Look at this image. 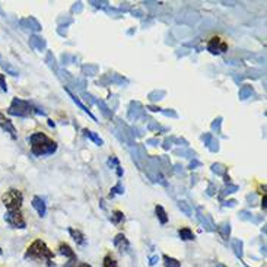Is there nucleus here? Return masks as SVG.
<instances>
[{
    "instance_id": "obj_1",
    "label": "nucleus",
    "mask_w": 267,
    "mask_h": 267,
    "mask_svg": "<svg viewBox=\"0 0 267 267\" xmlns=\"http://www.w3.org/2000/svg\"><path fill=\"white\" fill-rule=\"evenodd\" d=\"M24 259L27 260H34L35 263H38L42 267H53V259H54V253L47 247V244L42 239H35L31 242V245L27 248Z\"/></svg>"
},
{
    "instance_id": "obj_2",
    "label": "nucleus",
    "mask_w": 267,
    "mask_h": 267,
    "mask_svg": "<svg viewBox=\"0 0 267 267\" xmlns=\"http://www.w3.org/2000/svg\"><path fill=\"white\" fill-rule=\"evenodd\" d=\"M30 145H31V152L35 156H44V155H51L57 151V143L50 139L45 133L35 132L30 137Z\"/></svg>"
},
{
    "instance_id": "obj_3",
    "label": "nucleus",
    "mask_w": 267,
    "mask_h": 267,
    "mask_svg": "<svg viewBox=\"0 0 267 267\" xmlns=\"http://www.w3.org/2000/svg\"><path fill=\"white\" fill-rule=\"evenodd\" d=\"M7 113L10 115H16V117H31L34 114H44L41 110H38L37 107H34L30 101L21 100V98H13Z\"/></svg>"
},
{
    "instance_id": "obj_4",
    "label": "nucleus",
    "mask_w": 267,
    "mask_h": 267,
    "mask_svg": "<svg viewBox=\"0 0 267 267\" xmlns=\"http://www.w3.org/2000/svg\"><path fill=\"white\" fill-rule=\"evenodd\" d=\"M1 201L7 210H21L24 203V194L21 190L10 189L1 196Z\"/></svg>"
},
{
    "instance_id": "obj_5",
    "label": "nucleus",
    "mask_w": 267,
    "mask_h": 267,
    "mask_svg": "<svg viewBox=\"0 0 267 267\" xmlns=\"http://www.w3.org/2000/svg\"><path fill=\"white\" fill-rule=\"evenodd\" d=\"M4 222L15 229H25L27 228V221L22 215L21 210H7V213L4 215Z\"/></svg>"
},
{
    "instance_id": "obj_6",
    "label": "nucleus",
    "mask_w": 267,
    "mask_h": 267,
    "mask_svg": "<svg viewBox=\"0 0 267 267\" xmlns=\"http://www.w3.org/2000/svg\"><path fill=\"white\" fill-rule=\"evenodd\" d=\"M206 48H207V51H209L210 54H215V56L224 54L225 51H228V42L222 38V37H219V35H213V37H210L209 41H207Z\"/></svg>"
},
{
    "instance_id": "obj_7",
    "label": "nucleus",
    "mask_w": 267,
    "mask_h": 267,
    "mask_svg": "<svg viewBox=\"0 0 267 267\" xmlns=\"http://www.w3.org/2000/svg\"><path fill=\"white\" fill-rule=\"evenodd\" d=\"M0 129H1L3 132L9 133L13 139H16L18 132H16V129H15L13 123L10 121V118H7L6 115L3 114V113H0Z\"/></svg>"
},
{
    "instance_id": "obj_8",
    "label": "nucleus",
    "mask_w": 267,
    "mask_h": 267,
    "mask_svg": "<svg viewBox=\"0 0 267 267\" xmlns=\"http://www.w3.org/2000/svg\"><path fill=\"white\" fill-rule=\"evenodd\" d=\"M114 245L117 250H120L121 253L124 251V253H127L129 250H130V242H129V239L126 238V235L124 234H117L114 238Z\"/></svg>"
},
{
    "instance_id": "obj_9",
    "label": "nucleus",
    "mask_w": 267,
    "mask_h": 267,
    "mask_svg": "<svg viewBox=\"0 0 267 267\" xmlns=\"http://www.w3.org/2000/svg\"><path fill=\"white\" fill-rule=\"evenodd\" d=\"M59 253L63 254V256H66V257L69 259V262H77L76 253H75V251L72 250V247H70L69 244H66V242H62V244L59 245Z\"/></svg>"
},
{
    "instance_id": "obj_10",
    "label": "nucleus",
    "mask_w": 267,
    "mask_h": 267,
    "mask_svg": "<svg viewBox=\"0 0 267 267\" xmlns=\"http://www.w3.org/2000/svg\"><path fill=\"white\" fill-rule=\"evenodd\" d=\"M66 92L69 94V97H70V98L73 100V102L76 104L77 107H79V108H80V110H82L83 113H86V114L89 115V117H91L92 120H97V118H95V115H94V114H92V113H91V110H89V108H88L86 105H83V104H82V101L79 100V97H76L75 94H72V91H70L69 88H66Z\"/></svg>"
},
{
    "instance_id": "obj_11",
    "label": "nucleus",
    "mask_w": 267,
    "mask_h": 267,
    "mask_svg": "<svg viewBox=\"0 0 267 267\" xmlns=\"http://www.w3.org/2000/svg\"><path fill=\"white\" fill-rule=\"evenodd\" d=\"M33 207L37 210V213H38L39 216H44L45 212H47V206H45L44 199H41L38 196H35V197L33 199Z\"/></svg>"
},
{
    "instance_id": "obj_12",
    "label": "nucleus",
    "mask_w": 267,
    "mask_h": 267,
    "mask_svg": "<svg viewBox=\"0 0 267 267\" xmlns=\"http://www.w3.org/2000/svg\"><path fill=\"white\" fill-rule=\"evenodd\" d=\"M69 234L72 235V238L76 241L79 245H85V244H86L85 235H83L80 231H77V229H75V228H69Z\"/></svg>"
},
{
    "instance_id": "obj_13",
    "label": "nucleus",
    "mask_w": 267,
    "mask_h": 267,
    "mask_svg": "<svg viewBox=\"0 0 267 267\" xmlns=\"http://www.w3.org/2000/svg\"><path fill=\"white\" fill-rule=\"evenodd\" d=\"M155 213H156V218L159 219V222H161L162 225H165V224L168 222V215H167L165 209H164L161 204H158V206L155 207Z\"/></svg>"
},
{
    "instance_id": "obj_14",
    "label": "nucleus",
    "mask_w": 267,
    "mask_h": 267,
    "mask_svg": "<svg viewBox=\"0 0 267 267\" xmlns=\"http://www.w3.org/2000/svg\"><path fill=\"white\" fill-rule=\"evenodd\" d=\"M178 235H180V238H181L183 241H193V239L196 238V235L193 234V231H191L190 228H187V227L180 229V231H178Z\"/></svg>"
},
{
    "instance_id": "obj_15",
    "label": "nucleus",
    "mask_w": 267,
    "mask_h": 267,
    "mask_svg": "<svg viewBox=\"0 0 267 267\" xmlns=\"http://www.w3.org/2000/svg\"><path fill=\"white\" fill-rule=\"evenodd\" d=\"M162 260H164V265H165V267H181L180 262H178L177 259L169 257V256H167V254H164V256H162Z\"/></svg>"
},
{
    "instance_id": "obj_16",
    "label": "nucleus",
    "mask_w": 267,
    "mask_h": 267,
    "mask_svg": "<svg viewBox=\"0 0 267 267\" xmlns=\"http://www.w3.org/2000/svg\"><path fill=\"white\" fill-rule=\"evenodd\" d=\"M110 221H111L114 225H120L121 222H124V213L120 212V210H114L113 215H111V218H110Z\"/></svg>"
},
{
    "instance_id": "obj_17",
    "label": "nucleus",
    "mask_w": 267,
    "mask_h": 267,
    "mask_svg": "<svg viewBox=\"0 0 267 267\" xmlns=\"http://www.w3.org/2000/svg\"><path fill=\"white\" fill-rule=\"evenodd\" d=\"M102 267H118V263H117V260H115L113 254H107V256L104 257Z\"/></svg>"
},
{
    "instance_id": "obj_18",
    "label": "nucleus",
    "mask_w": 267,
    "mask_h": 267,
    "mask_svg": "<svg viewBox=\"0 0 267 267\" xmlns=\"http://www.w3.org/2000/svg\"><path fill=\"white\" fill-rule=\"evenodd\" d=\"M83 133H85L89 139H92V140H94L98 146H102V143H104V142H102V139H101V137H98L94 132H91V130H83Z\"/></svg>"
},
{
    "instance_id": "obj_19",
    "label": "nucleus",
    "mask_w": 267,
    "mask_h": 267,
    "mask_svg": "<svg viewBox=\"0 0 267 267\" xmlns=\"http://www.w3.org/2000/svg\"><path fill=\"white\" fill-rule=\"evenodd\" d=\"M0 91L1 92H7V83H6L4 75H1V73H0Z\"/></svg>"
},
{
    "instance_id": "obj_20",
    "label": "nucleus",
    "mask_w": 267,
    "mask_h": 267,
    "mask_svg": "<svg viewBox=\"0 0 267 267\" xmlns=\"http://www.w3.org/2000/svg\"><path fill=\"white\" fill-rule=\"evenodd\" d=\"M65 267H92L91 265H86V263H77V262H69Z\"/></svg>"
},
{
    "instance_id": "obj_21",
    "label": "nucleus",
    "mask_w": 267,
    "mask_h": 267,
    "mask_svg": "<svg viewBox=\"0 0 267 267\" xmlns=\"http://www.w3.org/2000/svg\"><path fill=\"white\" fill-rule=\"evenodd\" d=\"M262 206H263V209H266V194L263 196V203H262Z\"/></svg>"
},
{
    "instance_id": "obj_22",
    "label": "nucleus",
    "mask_w": 267,
    "mask_h": 267,
    "mask_svg": "<svg viewBox=\"0 0 267 267\" xmlns=\"http://www.w3.org/2000/svg\"><path fill=\"white\" fill-rule=\"evenodd\" d=\"M156 260H158V257H152V259H151V266H153V265L156 263Z\"/></svg>"
},
{
    "instance_id": "obj_23",
    "label": "nucleus",
    "mask_w": 267,
    "mask_h": 267,
    "mask_svg": "<svg viewBox=\"0 0 267 267\" xmlns=\"http://www.w3.org/2000/svg\"><path fill=\"white\" fill-rule=\"evenodd\" d=\"M3 254V250H1V247H0V256Z\"/></svg>"
},
{
    "instance_id": "obj_24",
    "label": "nucleus",
    "mask_w": 267,
    "mask_h": 267,
    "mask_svg": "<svg viewBox=\"0 0 267 267\" xmlns=\"http://www.w3.org/2000/svg\"><path fill=\"white\" fill-rule=\"evenodd\" d=\"M218 267H222V266H218Z\"/></svg>"
}]
</instances>
